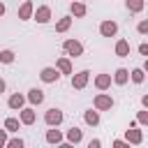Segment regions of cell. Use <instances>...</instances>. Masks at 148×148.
Instances as JSON below:
<instances>
[{
  "label": "cell",
  "instance_id": "15",
  "mask_svg": "<svg viewBox=\"0 0 148 148\" xmlns=\"http://www.w3.org/2000/svg\"><path fill=\"white\" fill-rule=\"evenodd\" d=\"M130 81V69H125V67H118L116 69V74H113V83H118V86H125Z\"/></svg>",
  "mask_w": 148,
  "mask_h": 148
},
{
  "label": "cell",
  "instance_id": "22",
  "mask_svg": "<svg viewBox=\"0 0 148 148\" xmlns=\"http://www.w3.org/2000/svg\"><path fill=\"white\" fill-rule=\"evenodd\" d=\"M125 7L132 12V14H139L143 9V0H125Z\"/></svg>",
  "mask_w": 148,
  "mask_h": 148
},
{
  "label": "cell",
  "instance_id": "27",
  "mask_svg": "<svg viewBox=\"0 0 148 148\" xmlns=\"http://www.w3.org/2000/svg\"><path fill=\"white\" fill-rule=\"evenodd\" d=\"M136 123H139V125H146V123H148V111H139V113H136Z\"/></svg>",
  "mask_w": 148,
  "mask_h": 148
},
{
  "label": "cell",
  "instance_id": "12",
  "mask_svg": "<svg viewBox=\"0 0 148 148\" xmlns=\"http://www.w3.org/2000/svg\"><path fill=\"white\" fill-rule=\"evenodd\" d=\"M7 106H9V109H14V111H18L21 106H25V95H21V92H14V95H9V99H7Z\"/></svg>",
  "mask_w": 148,
  "mask_h": 148
},
{
  "label": "cell",
  "instance_id": "13",
  "mask_svg": "<svg viewBox=\"0 0 148 148\" xmlns=\"http://www.w3.org/2000/svg\"><path fill=\"white\" fill-rule=\"evenodd\" d=\"M69 12H72V16H76V18H81V16H86V2L83 0H74L72 5H69Z\"/></svg>",
  "mask_w": 148,
  "mask_h": 148
},
{
  "label": "cell",
  "instance_id": "30",
  "mask_svg": "<svg viewBox=\"0 0 148 148\" xmlns=\"http://www.w3.org/2000/svg\"><path fill=\"white\" fill-rule=\"evenodd\" d=\"M7 143V130H0V148Z\"/></svg>",
  "mask_w": 148,
  "mask_h": 148
},
{
  "label": "cell",
  "instance_id": "16",
  "mask_svg": "<svg viewBox=\"0 0 148 148\" xmlns=\"http://www.w3.org/2000/svg\"><path fill=\"white\" fill-rule=\"evenodd\" d=\"M95 88H97V90L111 88V74H97V76H95Z\"/></svg>",
  "mask_w": 148,
  "mask_h": 148
},
{
  "label": "cell",
  "instance_id": "33",
  "mask_svg": "<svg viewBox=\"0 0 148 148\" xmlns=\"http://www.w3.org/2000/svg\"><path fill=\"white\" fill-rule=\"evenodd\" d=\"M5 88H7V86H5V79H0V95L5 92Z\"/></svg>",
  "mask_w": 148,
  "mask_h": 148
},
{
  "label": "cell",
  "instance_id": "10",
  "mask_svg": "<svg viewBox=\"0 0 148 148\" xmlns=\"http://www.w3.org/2000/svg\"><path fill=\"white\" fill-rule=\"evenodd\" d=\"M25 99H28L32 106H39V104L44 102V90H39V88H30L28 95H25Z\"/></svg>",
  "mask_w": 148,
  "mask_h": 148
},
{
  "label": "cell",
  "instance_id": "28",
  "mask_svg": "<svg viewBox=\"0 0 148 148\" xmlns=\"http://www.w3.org/2000/svg\"><path fill=\"white\" fill-rule=\"evenodd\" d=\"M136 30H139L141 35H148V21H139V23H136Z\"/></svg>",
  "mask_w": 148,
  "mask_h": 148
},
{
  "label": "cell",
  "instance_id": "20",
  "mask_svg": "<svg viewBox=\"0 0 148 148\" xmlns=\"http://www.w3.org/2000/svg\"><path fill=\"white\" fill-rule=\"evenodd\" d=\"M81 139H83V130H79V127L67 130V143H79Z\"/></svg>",
  "mask_w": 148,
  "mask_h": 148
},
{
  "label": "cell",
  "instance_id": "14",
  "mask_svg": "<svg viewBox=\"0 0 148 148\" xmlns=\"http://www.w3.org/2000/svg\"><path fill=\"white\" fill-rule=\"evenodd\" d=\"M56 69H58L60 74H72V72H74L69 58H58V60H56Z\"/></svg>",
  "mask_w": 148,
  "mask_h": 148
},
{
  "label": "cell",
  "instance_id": "25",
  "mask_svg": "<svg viewBox=\"0 0 148 148\" xmlns=\"http://www.w3.org/2000/svg\"><path fill=\"white\" fill-rule=\"evenodd\" d=\"M0 62H2V65H12V62H14V51H9V49L0 51Z\"/></svg>",
  "mask_w": 148,
  "mask_h": 148
},
{
  "label": "cell",
  "instance_id": "6",
  "mask_svg": "<svg viewBox=\"0 0 148 148\" xmlns=\"http://www.w3.org/2000/svg\"><path fill=\"white\" fill-rule=\"evenodd\" d=\"M35 118H37V113H35L32 106H21V109H18V120H21V125H32Z\"/></svg>",
  "mask_w": 148,
  "mask_h": 148
},
{
  "label": "cell",
  "instance_id": "3",
  "mask_svg": "<svg viewBox=\"0 0 148 148\" xmlns=\"http://www.w3.org/2000/svg\"><path fill=\"white\" fill-rule=\"evenodd\" d=\"M88 79H90V72L88 69H81V72H72V88L74 90H83L88 86Z\"/></svg>",
  "mask_w": 148,
  "mask_h": 148
},
{
  "label": "cell",
  "instance_id": "19",
  "mask_svg": "<svg viewBox=\"0 0 148 148\" xmlns=\"http://www.w3.org/2000/svg\"><path fill=\"white\" fill-rule=\"evenodd\" d=\"M62 132L60 130H46V143H62Z\"/></svg>",
  "mask_w": 148,
  "mask_h": 148
},
{
  "label": "cell",
  "instance_id": "17",
  "mask_svg": "<svg viewBox=\"0 0 148 148\" xmlns=\"http://www.w3.org/2000/svg\"><path fill=\"white\" fill-rule=\"evenodd\" d=\"M116 56H120V58H127L130 56V42L127 39H118L116 42Z\"/></svg>",
  "mask_w": 148,
  "mask_h": 148
},
{
  "label": "cell",
  "instance_id": "34",
  "mask_svg": "<svg viewBox=\"0 0 148 148\" xmlns=\"http://www.w3.org/2000/svg\"><path fill=\"white\" fill-rule=\"evenodd\" d=\"M5 12H7V7H5V2H0V16H2Z\"/></svg>",
  "mask_w": 148,
  "mask_h": 148
},
{
  "label": "cell",
  "instance_id": "1",
  "mask_svg": "<svg viewBox=\"0 0 148 148\" xmlns=\"http://www.w3.org/2000/svg\"><path fill=\"white\" fill-rule=\"evenodd\" d=\"M92 106H95L97 111H111V109H113V97L106 95V92H97L95 99H92Z\"/></svg>",
  "mask_w": 148,
  "mask_h": 148
},
{
  "label": "cell",
  "instance_id": "26",
  "mask_svg": "<svg viewBox=\"0 0 148 148\" xmlns=\"http://www.w3.org/2000/svg\"><path fill=\"white\" fill-rule=\"evenodd\" d=\"M7 148H23V139L21 136H14V139H7V143H5Z\"/></svg>",
  "mask_w": 148,
  "mask_h": 148
},
{
  "label": "cell",
  "instance_id": "29",
  "mask_svg": "<svg viewBox=\"0 0 148 148\" xmlns=\"http://www.w3.org/2000/svg\"><path fill=\"white\" fill-rule=\"evenodd\" d=\"M127 146H130L127 141H120V139H116V141H113V148H127Z\"/></svg>",
  "mask_w": 148,
  "mask_h": 148
},
{
  "label": "cell",
  "instance_id": "8",
  "mask_svg": "<svg viewBox=\"0 0 148 148\" xmlns=\"http://www.w3.org/2000/svg\"><path fill=\"white\" fill-rule=\"evenodd\" d=\"M99 32H102V37H116V32H118V23L116 21H102L99 23Z\"/></svg>",
  "mask_w": 148,
  "mask_h": 148
},
{
  "label": "cell",
  "instance_id": "5",
  "mask_svg": "<svg viewBox=\"0 0 148 148\" xmlns=\"http://www.w3.org/2000/svg\"><path fill=\"white\" fill-rule=\"evenodd\" d=\"M32 18H35L37 23H42V25H44V23H49V21H51V7H49V5L37 7V9L32 12Z\"/></svg>",
  "mask_w": 148,
  "mask_h": 148
},
{
  "label": "cell",
  "instance_id": "2",
  "mask_svg": "<svg viewBox=\"0 0 148 148\" xmlns=\"http://www.w3.org/2000/svg\"><path fill=\"white\" fill-rule=\"evenodd\" d=\"M62 49H65V53H67L69 58L83 56V44H81L79 39H65V42H62Z\"/></svg>",
  "mask_w": 148,
  "mask_h": 148
},
{
  "label": "cell",
  "instance_id": "18",
  "mask_svg": "<svg viewBox=\"0 0 148 148\" xmlns=\"http://www.w3.org/2000/svg\"><path fill=\"white\" fill-rule=\"evenodd\" d=\"M83 120H86V125H92V127L99 125V111H97V109H95V111L88 109V111L83 113Z\"/></svg>",
  "mask_w": 148,
  "mask_h": 148
},
{
  "label": "cell",
  "instance_id": "31",
  "mask_svg": "<svg viewBox=\"0 0 148 148\" xmlns=\"http://www.w3.org/2000/svg\"><path fill=\"white\" fill-rule=\"evenodd\" d=\"M99 146H102L99 139H90V143H88V148H99Z\"/></svg>",
  "mask_w": 148,
  "mask_h": 148
},
{
  "label": "cell",
  "instance_id": "24",
  "mask_svg": "<svg viewBox=\"0 0 148 148\" xmlns=\"http://www.w3.org/2000/svg\"><path fill=\"white\" fill-rule=\"evenodd\" d=\"M18 125H21L18 118H7V120H5V130H7V132H18Z\"/></svg>",
  "mask_w": 148,
  "mask_h": 148
},
{
  "label": "cell",
  "instance_id": "32",
  "mask_svg": "<svg viewBox=\"0 0 148 148\" xmlns=\"http://www.w3.org/2000/svg\"><path fill=\"white\" fill-rule=\"evenodd\" d=\"M139 53H141V56H148V44H141V46H139Z\"/></svg>",
  "mask_w": 148,
  "mask_h": 148
},
{
  "label": "cell",
  "instance_id": "9",
  "mask_svg": "<svg viewBox=\"0 0 148 148\" xmlns=\"http://www.w3.org/2000/svg\"><path fill=\"white\" fill-rule=\"evenodd\" d=\"M125 139H127V143L139 146V143L143 141V132H141V130H136L134 125H130V130H125Z\"/></svg>",
  "mask_w": 148,
  "mask_h": 148
},
{
  "label": "cell",
  "instance_id": "21",
  "mask_svg": "<svg viewBox=\"0 0 148 148\" xmlns=\"http://www.w3.org/2000/svg\"><path fill=\"white\" fill-rule=\"evenodd\" d=\"M72 28V16H62L58 23H56V32H67Z\"/></svg>",
  "mask_w": 148,
  "mask_h": 148
},
{
  "label": "cell",
  "instance_id": "11",
  "mask_svg": "<svg viewBox=\"0 0 148 148\" xmlns=\"http://www.w3.org/2000/svg\"><path fill=\"white\" fill-rule=\"evenodd\" d=\"M32 12H35V5L30 0H23V5L18 7V18L21 21H28V18H32Z\"/></svg>",
  "mask_w": 148,
  "mask_h": 148
},
{
  "label": "cell",
  "instance_id": "23",
  "mask_svg": "<svg viewBox=\"0 0 148 148\" xmlns=\"http://www.w3.org/2000/svg\"><path fill=\"white\" fill-rule=\"evenodd\" d=\"M130 79H132L134 83H143L146 74H143V69H141V67H136V69H132V72H130Z\"/></svg>",
  "mask_w": 148,
  "mask_h": 148
},
{
  "label": "cell",
  "instance_id": "4",
  "mask_svg": "<svg viewBox=\"0 0 148 148\" xmlns=\"http://www.w3.org/2000/svg\"><path fill=\"white\" fill-rule=\"evenodd\" d=\"M62 118H65V116H62V111H60V109H56V106H53V109H49V111L44 113V123H46L49 127H58V125L62 123Z\"/></svg>",
  "mask_w": 148,
  "mask_h": 148
},
{
  "label": "cell",
  "instance_id": "7",
  "mask_svg": "<svg viewBox=\"0 0 148 148\" xmlns=\"http://www.w3.org/2000/svg\"><path fill=\"white\" fill-rule=\"evenodd\" d=\"M60 76H62V74H60L56 67H44V69L39 72V79H42L44 83H56Z\"/></svg>",
  "mask_w": 148,
  "mask_h": 148
}]
</instances>
